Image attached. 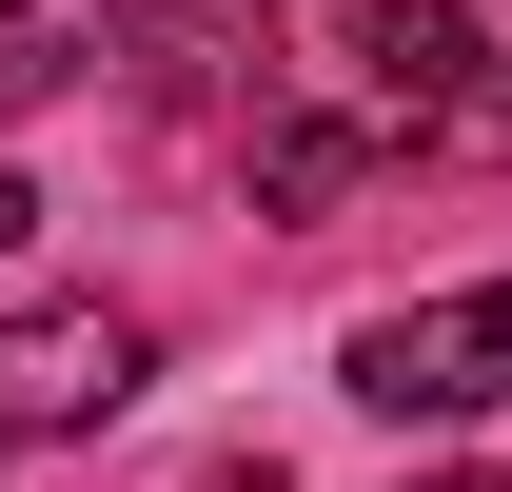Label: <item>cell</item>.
Listing matches in <instances>:
<instances>
[{"mask_svg": "<svg viewBox=\"0 0 512 492\" xmlns=\"http://www.w3.org/2000/svg\"><path fill=\"white\" fill-rule=\"evenodd\" d=\"M355 394L375 414H493L512 394V276H473V296H394V315H355Z\"/></svg>", "mask_w": 512, "mask_h": 492, "instance_id": "2", "label": "cell"}, {"mask_svg": "<svg viewBox=\"0 0 512 492\" xmlns=\"http://www.w3.org/2000/svg\"><path fill=\"white\" fill-rule=\"evenodd\" d=\"M355 99H375V119H473V99H493V40H473L453 0H355Z\"/></svg>", "mask_w": 512, "mask_h": 492, "instance_id": "3", "label": "cell"}, {"mask_svg": "<svg viewBox=\"0 0 512 492\" xmlns=\"http://www.w3.org/2000/svg\"><path fill=\"white\" fill-rule=\"evenodd\" d=\"M138 20L119 0H0V119H40V99H79V79L119 60Z\"/></svg>", "mask_w": 512, "mask_h": 492, "instance_id": "4", "label": "cell"}, {"mask_svg": "<svg viewBox=\"0 0 512 492\" xmlns=\"http://www.w3.org/2000/svg\"><path fill=\"white\" fill-rule=\"evenodd\" d=\"M375 138L394 119H256V197H276V217H335V197L375 178Z\"/></svg>", "mask_w": 512, "mask_h": 492, "instance_id": "5", "label": "cell"}, {"mask_svg": "<svg viewBox=\"0 0 512 492\" xmlns=\"http://www.w3.org/2000/svg\"><path fill=\"white\" fill-rule=\"evenodd\" d=\"M138 374H158V335H138L119 296H40V315H0V453L138 414Z\"/></svg>", "mask_w": 512, "mask_h": 492, "instance_id": "1", "label": "cell"}, {"mask_svg": "<svg viewBox=\"0 0 512 492\" xmlns=\"http://www.w3.org/2000/svg\"><path fill=\"white\" fill-rule=\"evenodd\" d=\"M20 237H40V197H20V158H0V256H20Z\"/></svg>", "mask_w": 512, "mask_h": 492, "instance_id": "6", "label": "cell"}, {"mask_svg": "<svg viewBox=\"0 0 512 492\" xmlns=\"http://www.w3.org/2000/svg\"><path fill=\"white\" fill-rule=\"evenodd\" d=\"M414 492H512V473H414Z\"/></svg>", "mask_w": 512, "mask_h": 492, "instance_id": "7", "label": "cell"}]
</instances>
